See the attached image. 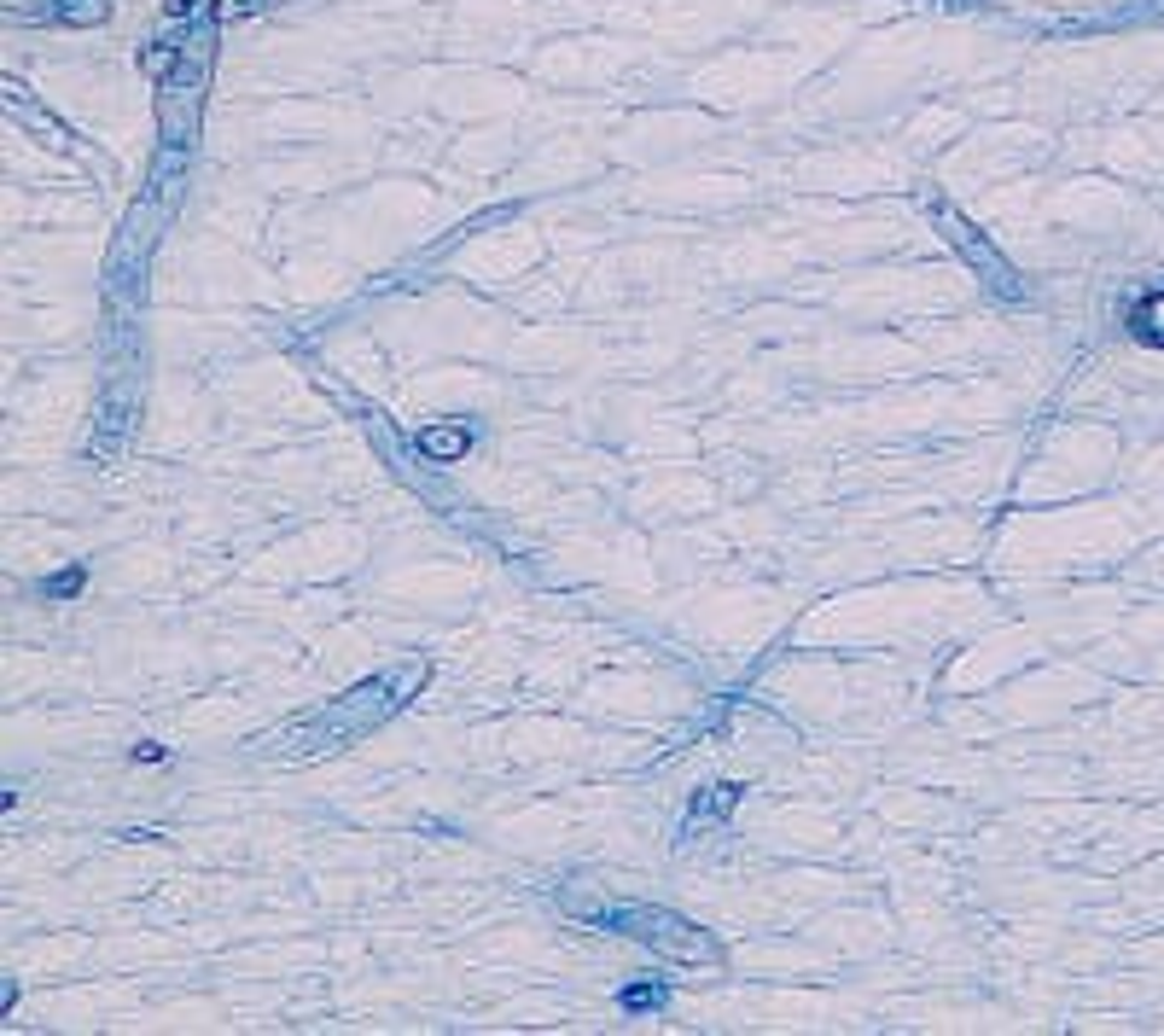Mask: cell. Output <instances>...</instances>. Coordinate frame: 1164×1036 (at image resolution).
<instances>
[{
	"label": "cell",
	"instance_id": "cell-1",
	"mask_svg": "<svg viewBox=\"0 0 1164 1036\" xmlns=\"http://www.w3.org/2000/svg\"><path fill=\"white\" fill-rule=\"evenodd\" d=\"M419 443H426L431 454H460V448H466V431H426Z\"/></svg>",
	"mask_w": 1164,
	"mask_h": 1036
}]
</instances>
